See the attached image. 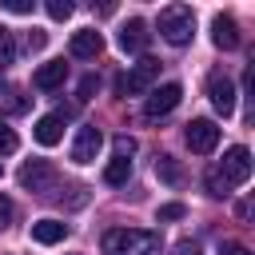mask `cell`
I'll list each match as a JSON object with an SVG mask.
<instances>
[{"instance_id":"9c48e42d","label":"cell","mask_w":255,"mask_h":255,"mask_svg":"<svg viewBox=\"0 0 255 255\" xmlns=\"http://www.w3.org/2000/svg\"><path fill=\"white\" fill-rule=\"evenodd\" d=\"M100 147H104V131L96 124H84L76 131V143H72V163H92L100 155Z\"/></svg>"},{"instance_id":"44dd1931","label":"cell","mask_w":255,"mask_h":255,"mask_svg":"<svg viewBox=\"0 0 255 255\" xmlns=\"http://www.w3.org/2000/svg\"><path fill=\"white\" fill-rule=\"evenodd\" d=\"M183 215H187V207H183V203H163V207L155 211V219H159V223H171V219H183Z\"/></svg>"},{"instance_id":"52a82bcc","label":"cell","mask_w":255,"mask_h":255,"mask_svg":"<svg viewBox=\"0 0 255 255\" xmlns=\"http://www.w3.org/2000/svg\"><path fill=\"white\" fill-rule=\"evenodd\" d=\"M207 96H211V108L219 116H231L235 112V84L227 72H211L207 76Z\"/></svg>"},{"instance_id":"ac0fdd59","label":"cell","mask_w":255,"mask_h":255,"mask_svg":"<svg viewBox=\"0 0 255 255\" xmlns=\"http://www.w3.org/2000/svg\"><path fill=\"white\" fill-rule=\"evenodd\" d=\"M28 104H32V100H28L24 92H4V96H0V112H4V116H24Z\"/></svg>"},{"instance_id":"cb8c5ba5","label":"cell","mask_w":255,"mask_h":255,"mask_svg":"<svg viewBox=\"0 0 255 255\" xmlns=\"http://www.w3.org/2000/svg\"><path fill=\"white\" fill-rule=\"evenodd\" d=\"M0 8L12 12V16H28L32 12V0H0Z\"/></svg>"},{"instance_id":"484cf974","label":"cell","mask_w":255,"mask_h":255,"mask_svg":"<svg viewBox=\"0 0 255 255\" xmlns=\"http://www.w3.org/2000/svg\"><path fill=\"white\" fill-rule=\"evenodd\" d=\"M44 44H48V36H44V32H40V28H32V32H28V36H24V48H28V52H40V48H44Z\"/></svg>"},{"instance_id":"4dcf8cb0","label":"cell","mask_w":255,"mask_h":255,"mask_svg":"<svg viewBox=\"0 0 255 255\" xmlns=\"http://www.w3.org/2000/svg\"><path fill=\"white\" fill-rule=\"evenodd\" d=\"M0 92H4V72H0Z\"/></svg>"},{"instance_id":"7a4b0ae2","label":"cell","mask_w":255,"mask_h":255,"mask_svg":"<svg viewBox=\"0 0 255 255\" xmlns=\"http://www.w3.org/2000/svg\"><path fill=\"white\" fill-rule=\"evenodd\" d=\"M159 36L167 44H175V48L191 44V36H195V12L187 4H167L159 12Z\"/></svg>"},{"instance_id":"f1b7e54d","label":"cell","mask_w":255,"mask_h":255,"mask_svg":"<svg viewBox=\"0 0 255 255\" xmlns=\"http://www.w3.org/2000/svg\"><path fill=\"white\" fill-rule=\"evenodd\" d=\"M219 255H251V247H243V243H235V239H227V243L219 247Z\"/></svg>"},{"instance_id":"7c38bea8","label":"cell","mask_w":255,"mask_h":255,"mask_svg":"<svg viewBox=\"0 0 255 255\" xmlns=\"http://www.w3.org/2000/svg\"><path fill=\"white\" fill-rule=\"evenodd\" d=\"M64 80H68V64L64 60H48V64H40L32 72V88H40V92H56Z\"/></svg>"},{"instance_id":"5b68a950","label":"cell","mask_w":255,"mask_h":255,"mask_svg":"<svg viewBox=\"0 0 255 255\" xmlns=\"http://www.w3.org/2000/svg\"><path fill=\"white\" fill-rule=\"evenodd\" d=\"M179 100H183V88H179L175 80H167V84H159V88L147 92V100H143V116H147V120H159V116H167Z\"/></svg>"},{"instance_id":"7402d4cb","label":"cell","mask_w":255,"mask_h":255,"mask_svg":"<svg viewBox=\"0 0 255 255\" xmlns=\"http://www.w3.org/2000/svg\"><path fill=\"white\" fill-rule=\"evenodd\" d=\"M12 56H16V48H12V32L0 28V72H4V64H12Z\"/></svg>"},{"instance_id":"d4e9b609","label":"cell","mask_w":255,"mask_h":255,"mask_svg":"<svg viewBox=\"0 0 255 255\" xmlns=\"http://www.w3.org/2000/svg\"><path fill=\"white\" fill-rule=\"evenodd\" d=\"M112 147H116V155H124V159H131V155H135V139H131V135H116V143H112Z\"/></svg>"},{"instance_id":"d6986e66","label":"cell","mask_w":255,"mask_h":255,"mask_svg":"<svg viewBox=\"0 0 255 255\" xmlns=\"http://www.w3.org/2000/svg\"><path fill=\"white\" fill-rule=\"evenodd\" d=\"M203 183H207V195H215V199H227V195H231V183H227L219 171H207Z\"/></svg>"},{"instance_id":"4fadbf2b","label":"cell","mask_w":255,"mask_h":255,"mask_svg":"<svg viewBox=\"0 0 255 255\" xmlns=\"http://www.w3.org/2000/svg\"><path fill=\"white\" fill-rule=\"evenodd\" d=\"M211 44H215V48H223V52L239 48V24H235L227 12H219V16L211 20Z\"/></svg>"},{"instance_id":"277c9868","label":"cell","mask_w":255,"mask_h":255,"mask_svg":"<svg viewBox=\"0 0 255 255\" xmlns=\"http://www.w3.org/2000/svg\"><path fill=\"white\" fill-rule=\"evenodd\" d=\"M231 187H239V183H247L251 179V151L243 147V143H235V147H227L223 151V163L215 167Z\"/></svg>"},{"instance_id":"30bf717a","label":"cell","mask_w":255,"mask_h":255,"mask_svg":"<svg viewBox=\"0 0 255 255\" xmlns=\"http://www.w3.org/2000/svg\"><path fill=\"white\" fill-rule=\"evenodd\" d=\"M120 48L128 52V56H135V52H147V44H151V32H147V20H139V16H131L124 28H120Z\"/></svg>"},{"instance_id":"603a6c76","label":"cell","mask_w":255,"mask_h":255,"mask_svg":"<svg viewBox=\"0 0 255 255\" xmlns=\"http://www.w3.org/2000/svg\"><path fill=\"white\" fill-rule=\"evenodd\" d=\"M16 147H20V139H16V131H12V128H8L4 120H0V151L8 155V151H16Z\"/></svg>"},{"instance_id":"6da1fadb","label":"cell","mask_w":255,"mask_h":255,"mask_svg":"<svg viewBox=\"0 0 255 255\" xmlns=\"http://www.w3.org/2000/svg\"><path fill=\"white\" fill-rule=\"evenodd\" d=\"M159 251H163L159 231H143V227L104 231V255H159Z\"/></svg>"},{"instance_id":"4316f807","label":"cell","mask_w":255,"mask_h":255,"mask_svg":"<svg viewBox=\"0 0 255 255\" xmlns=\"http://www.w3.org/2000/svg\"><path fill=\"white\" fill-rule=\"evenodd\" d=\"M175 255H203V247H199L195 239H179V243H175Z\"/></svg>"},{"instance_id":"ffe728a7","label":"cell","mask_w":255,"mask_h":255,"mask_svg":"<svg viewBox=\"0 0 255 255\" xmlns=\"http://www.w3.org/2000/svg\"><path fill=\"white\" fill-rule=\"evenodd\" d=\"M44 8H48V16H52V20H68V16L76 12V4H72V0H48Z\"/></svg>"},{"instance_id":"ba28073f","label":"cell","mask_w":255,"mask_h":255,"mask_svg":"<svg viewBox=\"0 0 255 255\" xmlns=\"http://www.w3.org/2000/svg\"><path fill=\"white\" fill-rule=\"evenodd\" d=\"M183 139H187V147H191L195 155H207V151H215V143H219V128H215L211 120H191V124L183 128Z\"/></svg>"},{"instance_id":"3957f363","label":"cell","mask_w":255,"mask_h":255,"mask_svg":"<svg viewBox=\"0 0 255 255\" xmlns=\"http://www.w3.org/2000/svg\"><path fill=\"white\" fill-rule=\"evenodd\" d=\"M155 76H159V60L143 56L131 72L116 76V92H120V96H139V92H147V88H151V80H155Z\"/></svg>"},{"instance_id":"83f0119b","label":"cell","mask_w":255,"mask_h":255,"mask_svg":"<svg viewBox=\"0 0 255 255\" xmlns=\"http://www.w3.org/2000/svg\"><path fill=\"white\" fill-rule=\"evenodd\" d=\"M12 211H16V207H12V199H8V195H0V231L12 223Z\"/></svg>"},{"instance_id":"f546056e","label":"cell","mask_w":255,"mask_h":255,"mask_svg":"<svg viewBox=\"0 0 255 255\" xmlns=\"http://www.w3.org/2000/svg\"><path fill=\"white\" fill-rule=\"evenodd\" d=\"M92 92H96V76H84L80 80V100H92Z\"/></svg>"},{"instance_id":"5bb4252c","label":"cell","mask_w":255,"mask_h":255,"mask_svg":"<svg viewBox=\"0 0 255 255\" xmlns=\"http://www.w3.org/2000/svg\"><path fill=\"white\" fill-rule=\"evenodd\" d=\"M32 239L44 243V247L64 243V239H68V223H64V219H36V223H32Z\"/></svg>"},{"instance_id":"e0dca14e","label":"cell","mask_w":255,"mask_h":255,"mask_svg":"<svg viewBox=\"0 0 255 255\" xmlns=\"http://www.w3.org/2000/svg\"><path fill=\"white\" fill-rule=\"evenodd\" d=\"M155 175H159L167 187H179V183H183V167H179L171 155H155Z\"/></svg>"},{"instance_id":"9a60e30c","label":"cell","mask_w":255,"mask_h":255,"mask_svg":"<svg viewBox=\"0 0 255 255\" xmlns=\"http://www.w3.org/2000/svg\"><path fill=\"white\" fill-rule=\"evenodd\" d=\"M32 135H36V143H44V147L60 143V139H64V116H56V112H52V116H40Z\"/></svg>"},{"instance_id":"8992f818","label":"cell","mask_w":255,"mask_h":255,"mask_svg":"<svg viewBox=\"0 0 255 255\" xmlns=\"http://www.w3.org/2000/svg\"><path fill=\"white\" fill-rule=\"evenodd\" d=\"M16 179H20L24 191H40V195H44V191L56 183V167H52L48 159H28V163L16 171Z\"/></svg>"},{"instance_id":"1f68e13d","label":"cell","mask_w":255,"mask_h":255,"mask_svg":"<svg viewBox=\"0 0 255 255\" xmlns=\"http://www.w3.org/2000/svg\"><path fill=\"white\" fill-rule=\"evenodd\" d=\"M0 175H4V163H0Z\"/></svg>"},{"instance_id":"2e32d148","label":"cell","mask_w":255,"mask_h":255,"mask_svg":"<svg viewBox=\"0 0 255 255\" xmlns=\"http://www.w3.org/2000/svg\"><path fill=\"white\" fill-rule=\"evenodd\" d=\"M128 175H131V159H124V155H116V159L104 167V183H108V187H124Z\"/></svg>"},{"instance_id":"8fae6325","label":"cell","mask_w":255,"mask_h":255,"mask_svg":"<svg viewBox=\"0 0 255 255\" xmlns=\"http://www.w3.org/2000/svg\"><path fill=\"white\" fill-rule=\"evenodd\" d=\"M68 52H72L76 60H96V56L104 52V36H100L96 28H80V32H72Z\"/></svg>"}]
</instances>
